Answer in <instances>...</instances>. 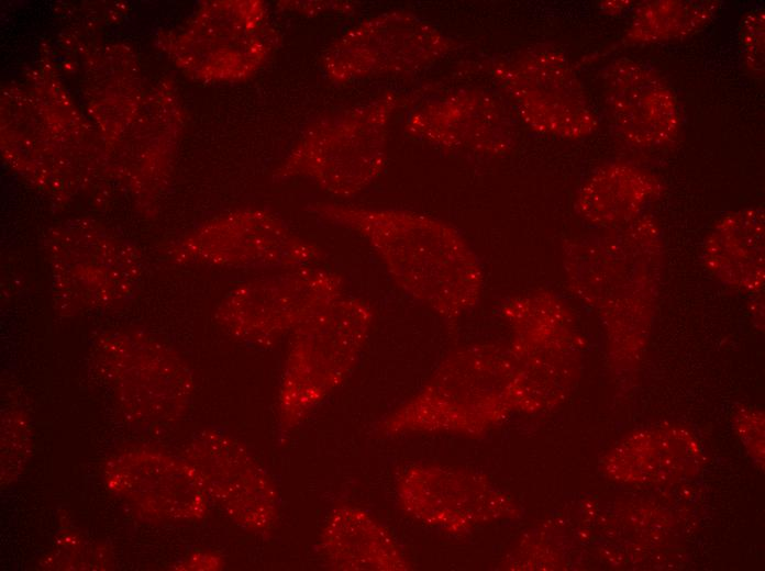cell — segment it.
I'll list each match as a JSON object with an SVG mask.
<instances>
[{
    "mask_svg": "<svg viewBox=\"0 0 765 571\" xmlns=\"http://www.w3.org/2000/svg\"><path fill=\"white\" fill-rule=\"evenodd\" d=\"M521 120L533 131L567 139L592 134L598 120L564 54L528 48L486 66Z\"/></svg>",
    "mask_w": 765,
    "mask_h": 571,
    "instance_id": "cell-5",
    "label": "cell"
},
{
    "mask_svg": "<svg viewBox=\"0 0 765 571\" xmlns=\"http://www.w3.org/2000/svg\"><path fill=\"white\" fill-rule=\"evenodd\" d=\"M222 558L213 552L197 551L176 566L178 570H219L223 567Z\"/></svg>",
    "mask_w": 765,
    "mask_h": 571,
    "instance_id": "cell-21",
    "label": "cell"
},
{
    "mask_svg": "<svg viewBox=\"0 0 765 571\" xmlns=\"http://www.w3.org/2000/svg\"><path fill=\"white\" fill-rule=\"evenodd\" d=\"M459 43L428 20L404 10L367 18L332 42L321 57L326 78L337 85L424 70Z\"/></svg>",
    "mask_w": 765,
    "mask_h": 571,
    "instance_id": "cell-4",
    "label": "cell"
},
{
    "mask_svg": "<svg viewBox=\"0 0 765 571\" xmlns=\"http://www.w3.org/2000/svg\"><path fill=\"white\" fill-rule=\"evenodd\" d=\"M509 349L496 345L457 351L420 393L386 422L389 430L424 426L437 416L447 418L494 415L511 405Z\"/></svg>",
    "mask_w": 765,
    "mask_h": 571,
    "instance_id": "cell-9",
    "label": "cell"
},
{
    "mask_svg": "<svg viewBox=\"0 0 765 571\" xmlns=\"http://www.w3.org/2000/svg\"><path fill=\"white\" fill-rule=\"evenodd\" d=\"M182 457L209 500L235 524L253 533L273 528L279 499L269 475L237 439L208 428L188 443Z\"/></svg>",
    "mask_w": 765,
    "mask_h": 571,
    "instance_id": "cell-11",
    "label": "cell"
},
{
    "mask_svg": "<svg viewBox=\"0 0 765 571\" xmlns=\"http://www.w3.org/2000/svg\"><path fill=\"white\" fill-rule=\"evenodd\" d=\"M657 192L653 177L628 165L612 164L598 169L581 187L575 208L588 222L597 224L630 220Z\"/></svg>",
    "mask_w": 765,
    "mask_h": 571,
    "instance_id": "cell-16",
    "label": "cell"
},
{
    "mask_svg": "<svg viewBox=\"0 0 765 571\" xmlns=\"http://www.w3.org/2000/svg\"><path fill=\"white\" fill-rule=\"evenodd\" d=\"M319 549L335 570H397L404 561L388 533L365 512L334 510L323 527Z\"/></svg>",
    "mask_w": 765,
    "mask_h": 571,
    "instance_id": "cell-15",
    "label": "cell"
},
{
    "mask_svg": "<svg viewBox=\"0 0 765 571\" xmlns=\"http://www.w3.org/2000/svg\"><path fill=\"white\" fill-rule=\"evenodd\" d=\"M307 210L366 239L396 284L439 316L454 321L479 303L483 267L451 224L409 210L334 202L310 203Z\"/></svg>",
    "mask_w": 765,
    "mask_h": 571,
    "instance_id": "cell-1",
    "label": "cell"
},
{
    "mask_svg": "<svg viewBox=\"0 0 765 571\" xmlns=\"http://www.w3.org/2000/svg\"><path fill=\"white\" fill-rule=\"evenodd\" d=\"M98 365L126 416L145 427L168 426L186 413L192 377L167 347L135 335H114L99 345Z\"/></svg>",
    "mask_w": 765,
    "mask_h": 571,
    "instance_id": "cell-7",
    "label": "cell"
},
{
    "mask_svg": "<svg viewBox=\"0 0 765 571\" xmlns=\"http://www.w3.org/2000/svg\"><path fill=\"white\" fill-rule=\"evenodd\" d=\"M373 318L367 301L343 295L292 333L278 394L282 430L302 423L345 380Z\"/></svg>",
    "mask_w": 765,
    "mask_h": 571,
    "instance_id": "cell-3",
    "label": "cell"
},
{
    "mask_svg": "<svg viewBox=\"0 0 765 571\" xmlns=\"http://www.w3.org/2000/svg\"><path fill=\"white\" fill-rule=\"evenodd\" d=\"M764 9L756 8L745 14L740 29L745 66L756 77L764 75Z\"/></svg>",
    "mask_w": 765,
    "mask_h": 571,
    "instance_id": "cell-19",
    "label": "cell"
},
{
    "mask_svg": "<svg viewBox=\"0 0 765 571\" xmlns=\"http://www.w3.org/2000/svg\"><path fill=\"white\" fill-rule=\"evenodd\" d=\"M404 131L446 150L490 157L511 150L517 137L514 120L502 101L476 88L417 102L406 115Z\"/></svg>",
    "mask_w": 765,
    "mask_h": 571,
    "instance_id": "cell-13",
    "label": "cell"
},
{
    "mask_svg": "<svg viewBox=\"0 0 765 571\" xmlns=\"http://www.w3.org/2000/svg\"><path fill=\"white\" fill-rule=\"evenodd\" d=\"M278 8L302 15H319L328 12L348 13L355 4L344 1H279Z\"/></svg>",
    "mask_w": 765,
    "mask_h": 571,
    "instance_id": "cell-20",
    "label": "cell"
},
{
    "mask_svg": "<svg viewBox=\"0 0 765 571\" xmlns=\"http://www.w3.org/2000/svg\"><path fill=\"white\" fill-rule=\"evenodd\" d=\"M341 296L343 279L335 272L284 269L241 284L221 303L217 318L236 338L273 347Z\"/></svg>",
    "mask_w": 765,
    "mask_h": 571,
    "instance_id": "cell-6",
    "label": "cell"
},
{
    "mask_svg": "<svg viewBox=\"0 0 765 571\" xmlns=\"http://www.w3.org/2000/svg\"><path fill=\"white\" fill-rule=\"evenodd\" d=\"M719 7V1L711 0L643 1L635 8L623 42L651 44L687 37L710 23Z\"/></svg>",
    "mask_w": 765,
    "mask_h": 571,
    "instance_id": "cell-17",
    "label": "cell"
},
{
    "mask_svg": "<svg viewBox=\"0 0 765 571\" xmlns=\"http://www.w3.org/2000/svg\"><path fill=\"white\" fill-rule=\"evenodd\" d=\"M402 102L400 94L386 91L314 120L273 179H306L341 199L361 193L386 166L390 122Z\"/></svg>",
    "mask_w": 765,
    "mask_h": 571,
    "instance_id": "cell-2",
    "label": "cell"
},
{
    "mask_svg": "<svg viewBox=\"0 0 765 571\" xmlns=\"http://www.w3.org/2000/svg\"><path fill=\"white\" fill-rule=\"evenodd\" d=\"M601 78L609 121L623 139L639 147H654L677 136V99L654 69L623 57L609 63Z\"/></svg>",
    "mask_w": 765,
    "mask_h": 571,
    "instance_id": "cell-14",
    "label": "cell"
},
{
    "mask_svg": "<svg viewBox=\"0 0 765 571\" xmlns=\"http://www.w3.org/2000/svg\"><path fill=\"white\" fill-rule=\"evenodd\" d=\"M30 430L21 414H11L1 427L2 480H13L23 469L30 450Z\"/></svg>",
    "mask_w": 765,
    "mask_h": 571,
    "instance_id": "cell-18",
    "label": "cell"
},
{
    "mask_svg": "<svg viewBox=\"0 0 765 571\" xmlns=\"http://www.w3.org/2000/svg\"><path fill=\"white\" fill-rule=\"evenodd\" d=\"M103 480L111 493L149 520L197 522L208 513L209 497L184 457L129 448L106 462Z\"/></svg>",
    "mask_w": 765,
    "mask_h": 571,
    "instance_id": "cell-12",
    "label": "cell"
},
{
    "mask_svg": "<svg viewBox=\"0 0 765 571\" xmlns=\"http://www.w3.org/2000/svg\"><path fill=\"white\" fill-rule=\"evenodd\" d=\"M279 34L265 2L223 1L204 7L177 42L180 63L209 79H245L273 56Z\"/></svg>",
    "mask_w": 765,
    "mask_h": 571,
    "instance_id": "cell-8",
    "label": "cell"
},
{
    "mask_svg": "<svg viewBox=\"0 0 765 571\" xmlns=\"http://www.w3.org/2000/svg\"><path fill=\"white\" fill-rule=\"evenodd\" d=\"M175 256L182 262L284 270L310 266L324 253L276 214L248 209L206 224L179 244Z\"/></svg>",
    "mask_w": 765,
    "mask_h": 571,
    "instance_id": "cell-10",
    "label": "cell"
},
{
    "mask_svg": "<svg viewBox=\"0 0 765 571\" xmlns=\"http://www.w3.org/2000/svg\"><path fill=\"white\" fill-rule=\"evenodd\" d=\"M631 3V1H603L601 2V9L607 13L617 14L630 7Z\"/></svg>",
    "mask_w": 765,
    "mask_h": 571,
    "instance_id": "cell-22",
    "label": "cell"
}]
</instances>
